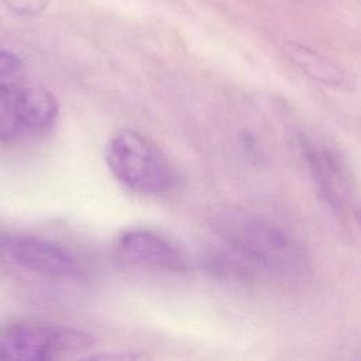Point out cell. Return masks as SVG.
I'll list each match as a JSON object with an SVG mask.
<instances>
[{
	"label": "cell",
	"mask_w": 361,
	"mask_h": 361,
	"mask_svg": "<svg viewBox=\"0 0 361 361\" xmlns=\"http://www.w3.org/2000/svg\"><path fill=\"white\" fill-rule=\"evenodd\" d=\"M58 100L44 87L0 80V142L45 135L58 118Z\"/></svg>",
	"instance_id": "obj_3"
},
{
	"label": "cell",
	"mask_w": 361,
	"mask_h": 361,
	"mask_svg": "<svg viewBox=\"0 0 361 361\" xmlns=\"http://www.w3.org/2000/svg\"><path fill=\"white\" fill-rule=\"evenodd\" d=\"M306 161L324 200L338 212L347 209L351 202L350 180L337 155L326 148L307 145Z\"/></svg>",
	"instance_id": "obj_7"
},
{
	"label": "cell",
	"mask_w": 361,
	"mask_h": 361,
	"mask_svg": "<svg viewBox=\"0 0 361 361\" xmlns=\"http://www.w3.org/2000/svg\"><path fill=\"white\" fill-rule=\"evenodd\" d=\"M106 162L127 188L144 195L172 190L179 178L162 151L145 135L131 128L116 131L106 145Z\"/></svg>",
	"instance_id": "obj_2"
},
{
	"label": "cell",
	"mask_w": 361,
	"mask_h": 361,
	"mask_svg": "<svg viewBox=\"0 0 361 361\" xmlns=\"http://www.w3.org/2000/svg\"><path fill=\"white\" fill-rule=\"evenodd\" d=\"M21 69V61L14 54L0 51V80H13Z\"/></svg>",
	"instance_id": "obj_9"
},
{
	"label": "cell",
	"mask_w": 361,
	"mask_h": 361,
	"mask_svg": "<svg viewBox=\"0 0 361 361\" xmlns=\"http://www.w3.org/2000/svg\"><path fill=\"white\" fill-rule=\"evenodd\" d=\"M120 258L133 265L171 272H183L188 264L180 252L165 238L147 230H128L117 243Z\"/></svg>",
	"instance_id": "obj_6"
},
{
	"label": "cell",
	"mask_w": 361,
	"mask_h": 361,
	"mask_svg": "<svg viewBox=\"0 0 361 361\" xmlns=\"http://www.w3.org/2000/svg\"><path fill=\"white\" fill-rule=\"evenodd\" d=\"M285 47L290 59L314 79L323 82H340V71L320 55L293 42L286 44Z\"/></svg>",
	"instance_id": "obj_8"
},
{
	"label": "cell",
	"mask_w": 361,
	"mask_h": 361,
	"mask_svg": "<svg viewBox=\"0 0 361 361\" xmlns=\"http://www.w3.org/2000/svg\"><path fill=\"white\" fill-rule=\"evenodd\" d=\"M0 259L8 265L48 276H72L79 271L76 258L66 248L27 234H1Z\"/></svg>",
	"instance_id": "obj_5"
},
{
	"label": "cell",
	"mask_w": 361,
	"mask_h": 361,
	"mask_svg": "<svg viewBox=\"0 0 361 361\" xmlns=\"http://www.w3.org/2000/svg\"><path fill=\"white\" fill-rule=\"evenodd\" d=\"M87 333L37 322H14L0 327V360L47 361L92 345Z\"/></svg>",
	"instance_id": "obj_4"
},
{
	"label": "cell",
	"mask_w": 361,
	"mask_h": 361,
	"mask_svg": "<svg viewBox=\"0 0 361 361\" xmlns=\"http://www.w3.org/2000/svg\"><path fill=\"white\" fill-rule=\"evenodd\" d=\"M6 6L18 14H37L47 7L49 0H4Z\"/></svg>",
	"instance_id": "obj_10"
},
{
	"label": "cell",
	"mask_w": 361,
	"mask_h": 361,
	"mask_svg": "<svg viewBox=\"0 0 361 361\" xmlns=\"http://www.w3.org/2000/svg\"><path fill=\"white\" fill-rule=\"evenodd\" d=\"M212 227L221 243L220 265L227 271H257L272 276H293L305 268V250L285 227L257 214L224 209Z\"/></svg>",
	"instance_id": "obj_1"
}]
</instances>
